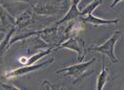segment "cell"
<instances>
[{
	"instance_id": "1",
	"label": "cell",
	"mask_w": 124,
	"mask_h": 90,
	"mask_svg": "<svg viewBox=\"0 0 124 90\" xmlns=\"http://www.w3.org/2000/svg\"><path fill=\"white\" fill-rule=\"evenodd\" d=\"M95 61H96V58H93L89 61L84 62V63L83 62H79L78 64H74V65H70V66H67V67L62 68V69L57 70V73L59 74L60 72H64V76L73 77L74 79L73 85H76V84L82 82L84 79L93 74L94 71L92 69V66L95 63Z\"/></svg>"
},
{
	"instance_id": "2",
	"label": "cell",
	"mask_w": 124,
	"mask_h": 90,
	"mask_svg": "<svg viewBox=\"0 0 124 90\" xmlns=\"http://www.w3.org/2000/svg\"><path fill=\"white\" fill-rule=\"evenodd\" d=\"M31 7L37 15H55L62 12L67 5V0H31Z\"/></svg>"
},
{
	"instance_id": "3",
	"label": "cell",
	"mask_w": 124,
	"mask_h": 90,
	"mask_svg": "<svg viewBox=\"0 0 124 90\" xmlns=\"http://www.w3.org/2000/svg\"><path fill=\"white\" fill-rule=\"evenodd\" d=\"M120 35H121V32L120 30H116L113 36L110 37L109 39H107L104 43H102L101 45L99 46H96V47H89L87 50L89 51H96V52H99L102 55H106L109 59V61L111 62L113 64H116L118 62V59L116 58L115 55V45L116 43L118 42V40L120 38Z\"/></svg>"
},
{
	"instance_id": "4",
	"label": "cell",
	"mask_w": 124,
	"mask_h": 90,
	"mask_svg": "<svg viewBox=\"0 0 124 90\" xmlns=\"http://www.w3.org/2000/svg\"><path fill=\"white\" fill-rule=\"evenodd\" d=\"M59 49H70V50L77 52L78 54V59H77L78 62H82L86 54L85 42L77 36H72L70 37V39L62 41L58 47L55 48V50H59Z\"/></svg>"
},
{
	"instance_id": "5",
	"label": "cell",
	"mask_w": 124,
	"mask_h": 90,
	"mask_svg": "<svg viewBox=\"0 0 124 90\" xmlns=\"http://www.w3.org/2000/svg\"><path fill=\"white\" fill-rule=\"evenodd\" d=\"M54 60L55 59L52 58V59H48V60L42 62V63H39V64L35 63V64H32V65H25V66H23V67L8 71V72L4 74V77L7 80H10V79H15V77L25 76V74H29L31 72H34V71H37V70L42 69V68L47 67L48 65H51L53 62H54Z\"/></svg>"
},
{
	"instance_id": "6",
	"label": "cell",
	"mask_w": 124,
	"mask_h": 90,
	"mask_svg": "<svg viewBox=\"0 0 124 90\" xmlns=\"http://www.w3.org/2000/svg\"><path fill=\"white\" fill-rule=\"evenodd\" d=\"M80 1H81V0H70V11L65 14V16L56 24V26H59V25H61L62 23H65V22H70V21H73L75 19H78V18L81 16V12L79 10Z\"/></svg>"
},
{
	"instance_id": "7",
	"label": "cell",
	"mask_w": 124,
	"mask_h": 90,
	"mask_svg": "<svg viewBox=\"0 0 124 90\" xmlns=\"http://www.w3.org/2000/svg\"><path fill=\"white\" fill-rule=\"evenodd\" d=\"M34 16H35V13L32 10V7L29 8V10L24 11L22 14H20L19 16L17 17V19H15V23L14 26L16 27V29H22L24 27L29 26L31 23H33L34 21Z\"/></svg>"
},
{
	"instance_id": "8",
	"label": "cell",
	"mask_w": 124,
	"mask_h": 90,
	"mask_svg": "<svg viewBox=\"0 0 124 90\" xmlns=\"http://www.w3.org/2000/svg\"><path fill=\"white\" fill-rule=\"evenodd\" d=\"M79 21H81L82 23H89V24H94L95 26L98 25H108V24H118L119 20L115 19V20H106V19H102V18H98L93 15V13L86 14L85 16L79 17Z\"/></svg>"
},
{
	"instance_id": "9",
	"label": "cell",
	"mask_w": 124,
	"mask_h": 90,
	"mask_svg": "<svg viewBox=\"0 0 124 90\" xmlns=\"http://www.w3.org/2000/svg\"><path fill=\"white\" fill-rule=\"evenodd\" d=\"M15 32H16V27L13 25L12 28L10 29V32L8 33V35L4 36V38L1 40V42H0V59L2 58V55H3L4 52H7L8 49H10V41H11V39H12V37H13Z\"/></svg>"
},
{
	"instance_id": "10",
	"label": "cell",
	"mask_w": 124,
	"mask_h": 90,
	"mask_svg": "<svg viewBox=\"0 0 124 90\" xmlns=\"http://www.w3.org/2000/svg\"><path fill=\"white\" fill-rule=\"evenodd\" d=\"M104 64H105V59H104V57H102V70L98 76V80H97V89L98 90L103 89L104 85L106 84L108 77H109V71L105 69Z\"/></svg>"
},
{
	"instance_id": "11",
	"label": "cell",
	"mask_w": 124,
	"mask_h": 90,
	"mask_svg": "<svg viewBox=\"0 0 124 90\" xmlns=\"http://www.w3.org/2000/svg\"><path fill=\"white\" fill-rule=\"evenodd\" d=\"M0 21H1V24L3 26H8V25L13 26L15 23V18L8 14V12L1 4H0Z\"/></svg>"
},
{
	"instance_id": "12",
	"label": "cell",
	"mask_w": 124,
	"mask_h": 90,
	"mask_svg": "<svg viewBox=\"0 0 124 90\" xmlns=\"http://www.w3.org/2000/svg\"><path fill=\"white\" fill-rule=\"evenodd\" d=\"M52 51H55V48L48 47L47 49H45V50H41L40 52H38V54H35V55H31V57L25 61V63H24V64H25V65H32V64H35V63H37V62H38L41 58H43V57H45V55H49Z\"/></svg>"
},
{
	"instance_id": "13",
	"label": "cell",
	"mask_w": 124,
	"mask_h": 90,
	"mask_svg": "<svg viewBox=\"0 0 124 90\" xmlns=\"http://www.w3.org/2000/svg\"><path fill=\"white\" fill-rule=\"evenodd\" d=\"M100 4H102V0H94V1H92L89 4H87V7H85L82 11H80V12H81V16H80V17L85 16L86 14L93 13V12H94Z\"/></svg>"
},
{
	"instance_id": "14",
	"label": "cell",
	"mask_w": 124,
	"mask_h": 90,
	"mask_svg": "<svg viewBox=\"0 0 124 90\" xmlns=\"http://www.w3.org/2000/svg\"><path fill=\"white\" fill-rule=\"evenodd\" d=\"M41 88H43V89H58V88H61V87L53 85V84H51L48 81H44V82L41 84Z\"/></svg>"
},
{
	"instance_id": "15",
	"label": "cell",
	"mask_w": 124,
	"mask_h": 90,
	"mask_svg": "<svg viewBox=\"0 0 124 90\" xmlns=\"http://www.w3.org/2000/svg\"><path fill=\"white\" fill-rule=\"evenodd\" d=\"M0 88H2V89H20L14 85H7V84H3L1 82H0Z\"/></svg>"
},
{
	"instance_id": "16",
	"label": "cell",
	"mask_w": 124,
	"mask_h": 90,
	"mask_svg": "<svg viewBox=\"0 0 124 90\" xmlns=\"http://www.w3.org/2000/svg\"><path fill=\"white\" fill-rule=\"evenodd\" d=\"M123 1V0H114V1H113V3H111L110 5H109V8H113V7H116V5L118 4V3H119V2H122Z\"/></svg>"
}]
</instances>
